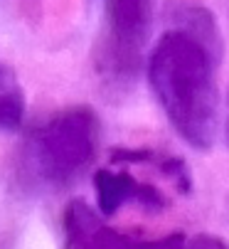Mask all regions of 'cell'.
Wrapping results in <instances>:
<instances>
[{"mask_svg":"<svg viewBox=\"0 0 229 249\" xmlns=\"http://www.w3.org/2000/svg\"><path fill=\"white\" fill-rule=\"evenodd\" d=\"M222 40L214 18L195 5L175 15L148 54V82L168 124L187 146L207 151L219 128Z\"/></svg>","mask_w":229,"mask_h":249,"instance_id":"cell-1","label":"cell"},{"mask_svg":"<svg viewBox=\"0 0 229 249\" xmlns=\"http://www.w3.org/2000/svg\"><path fill=\"white\" fill-rule=\"evenodd\" d=\"M101 143V121L89 106H69L32 126L15 156V180L27 193H57L89 170Z\"/></svg>","mask_w":229,"mask_h":249,"instance_id":"cell-2","label":"cell"},{"mask_svg":"<svg viewBox=\"0 0 229 249\" xmlns=\"http://www.w3.org/2000/svg\"><path fill=\"white\" fill-rule=\"evenodd\" d=\"M153 25V0H101L96 72L108 89H126L141 69Z\"/></svg>","mask_w":229,"mask_h":249,"instance_id":"cell-3","label":"cell"},{"mask_svg":"<svg viewBox=\"0 0 229 249\" xmlns=\"http://www.w3.org/2000/svg\"><path fill=\"white\" fill-rule=\"evenodd\" d=\"M62 249H229L212 234L141 237L111 227L101 212L84 200H71L62 215Z\"/></svg>","mask_w":229,"mask_h":249,"instance_id":"cell-4","label":"cell"},{"mask_svg":"<svg viewBox=\"0 0 229 249\" xmlns=\"http://www.w3.org/2000/svg\"><path fill=\"white\" fill-rule=\"evenodd\" d=\"M96 188V205L104 217L119 212L121 207H141L145 212H163L170 205V195L158 183H150L141 178L133 165L121 160L116 153L111 156V163L94 173Z\"/></svg>","mask_w":229,"mask_h":249,"instance_id":"cell-5","label":"cell"},{"mask_svg":"<svg viewBox=\"0 0 229 249\" xmlns=\"http://www.w3.org/2000/svg\"><path fill=\"white\" fill-rule=\"evenodd\" d=\"M25 119V94L13 69L0 59V131H15Z\"/></svg>","mask_w":229,"mask_h":249,"instance_id":"cell-6","label":"cell"},{"mask_svg":"<svg viewBox=\"0 0 229 249\" xmlns=\"http://www.w3.org/2000/svg\"><path fill=\"white\" fill-rule=\"evenodd\" d=\"M227 133H229V119H227Z\"/></svg>","mask_w":229,"mask_h":249,"instance_id":"cell-7","label":"cell"}]
</instances>
